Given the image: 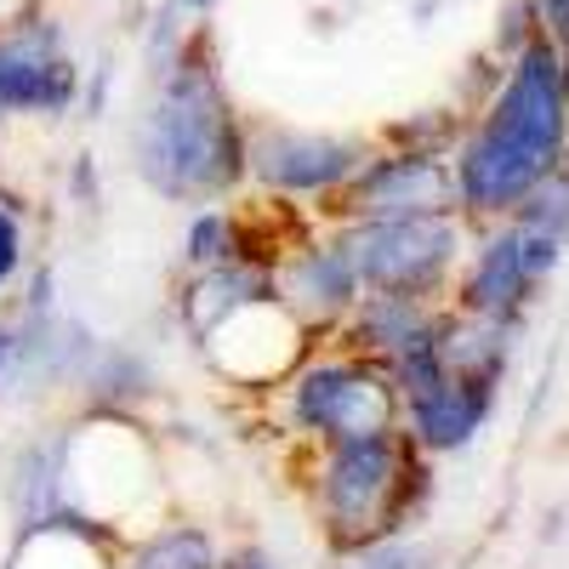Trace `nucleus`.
<instances>
[{"mask_svg":"<svg viewBox=\"0 0 569 569\" xmlns=\"http://www.w3.org/2000/svg\"><path fill=\"white\" fill-rule=\"evenodd\" d=\"M569 160V63L547 40L501 58L496 86L467 114L450 171L467 222L507 217L530 188Z\"/></svg>","mask_w":569,"mask_h":569,"instance_id":"nucleus-1","label":"nucleus"},{"mask_svg":"<svg viewBox=\"0 0 569 569\" xmlns=\"http://www.w3.org/2000/svg\"><path fill=\"white\" fill-rule=\"evenodd\" d=\"M246 120L233 109L211 40L194 23L166 58H154L149 109L137 114V171L166 200L222 206L246 182Z\"/></svg>","mask_w":569,"mask_h":569,"instance_id":"nucleus-2","label":"nucleus"},{"mask_svg":"<svg viewBox=\"0 0 569 569\" xmlns=\"http://www.w3.org/2000/svg\"><path fill=\"white\" fill-rule=\"evenodd\" d=\"M308 496L337 558L382 547V541H399L421 518L427 496H433V456H421L405 439V427L313 445Z\"/></svg>","mask_w":569,"mask_h":569,"instance_id":"nucleus-3","label":"nucleus"},{"mask_svg":"<svg viewBox=\"0 0 569 569\" xmlns=\"http://www.w3.org/2000/svg\"><path fill=\"white\" fill-rule=\"evenodd\" d=\"M284 393V421L308 445H337L359 433H382L399 427V388L382 365L348 353L342 342L313 348L291 376L279 382Z\"/></svg>","mask_w":569,"mask_h":569,"instance_id":"nucleus-4","label":"nucleus"},{"mask_svg":"<svg viewBox=\"0 0 569 569\" xmlns=\"http://www.w3.org/2000/svg\"><path fill=\"white\" fill-rule=\"evenodd\" d=\"M359 268L365 291H410L450 302L456 268L467 257L472 222L461 211H421V217H382V222H330Z\"/></svg>","mask_w":569,"mask_h":569,"instance_id":"nucleus-5","label":"nucleus"},{"mask_svg":"<svg viewBox=\"0 0 569 569\" xmlns=\"http://www.w3.org/2000/svg\"><path fill=\"white\" fill-rule=\"evenodd\" d=\"M563 251H569L563 240H552V233L518 222V217L472 222L467 257L450 284V308L490 313V319H525L536 297L547 291V279L558 273Z\"/></svg>","mask_w":569,"mask_h":569,"instance_id":"nucleus-6","label":"nucleus"},{"mask_svg":"<svg viewBox=\"0 0 569 569\" xmlns=\"http://www.w3.org/2000/svg\"><path fill=\"white\" fill-rule=\"evenodd\" d=\"M74 103H80V63L69 46V23L46 0L0 12V114L63 120Z\"/></svg>","mask_w":569,"mask_h":569,"instance_id":"nucleus-7","label":"nucleus"},{"mask_svg":"<svg viewBox=\"0 0 569 569\" xmlns=\"http://www.w3.org/2000/svg\"><path fill=\"white\" fill-rule=\"evenodd\" d=\"M376 142L342 131H308V126H251L246 131V182H257L273 200L330 206L353 182Z\"/></svg>","mask_w":569,"mask_h":569,"instance_id":"nucleus-8","label":"nucleus"},{"mask_svg":"<svg viewBox=\"0 0 569 569\" xmlns=\"http://www.w3.org/2000/svg\"><path fill=\"white\" fill-rule=\"evenodd\" d=\"M388 376H393V388H399V427H405V439L421 456H433V461L439 456H456V450H467L472 439H479L485 427H490V416H496V399H501V388H490V382L450 376L433 359V348L405 359Z\"/></svg>","mask_w":569,"mask_h":569,"instance_id":"nucleus-9","label":"nucleus"},{"mask_svg":"<svg viewBox=\"0 0 569 569\" xmlns=\"http://www.w3.org/2000/svg\"><path fill=\"white\" fill-rule=\"evenodd\" d=\"M421 211H461L456 171H450V154L399 149V142L370 149L353 182L325 206L330 222H382V217H421Z\"/></svg>","mask_w":569,"mask_h":569,"instance_id":"nucleus-10","label":"nucleus"},{"mask_svg":"<svg viewBox=\"0 0 569 569\" xmlns=\"http://www.w3.org/2000/svg\"><path fill=\"white\" fill-rule=\"evenodd\" d=\"M273 291L308 337L330 342L342 330V319L353 313L365 284H359V268L342 246V233L325 228V233H302V240L273 262Z\"/></svg>","mask_w":569,"mask_h":569,"instance_id":"nucleus-11","label":"nucleus"},{"mask_svg":"<svg viewBox=\"0 0 569 569\" xmlns=\"http://www.w3.org/2000/svg\"><path fill=\"white\" fill-rule=\"evenodd\" d=\"M439 313L445 302L439 297H410V291H359L353 313L342 319V330L330 342H342L348 353L382 365V370H399L405 359L427 353L439 337Z\"/></svg>","mask_w":569,"mask_h":569,"instance_id":"nucleus-12","label":"nucleus"},{"mask_svg":"<svg viewBox=\"0 0 569 569\" xmlns=\"http://www.w3.org/2000/svg\"><path fill=\"white\" fill-rule=\"evenodd\" d=\"M518 337H525V319H490V313H467V308L445 302L439 337H433V359L450 376L501 388L507 370H512V353H518Z\"/></svg>","mask_w":569,"mask_h":569,"instance_id":"nucleus-13","label":"nucleus"},{"mask_svg":"<svg viewBox=\"0 0 569 569\" xmlns=\"http://www.w3.org/2000/svg\"><path fill=\"white\" fill-rule=\"evenodd\" d=\"M217 563H222L217 541L200 525H182V518L142 530V541L120 552V569H217Z\"/></svg>","mask_w":569,"mask_h":569,"instance_id":"nucleus-14","label":"nucleus"},{"mask_svg":"<svg viewBox=\"0 0 569 569\" xmlns=\"http://www.w3.org/2000/svg\"><path fill=\"white\" fill-rule=\"evenodd\" d=\"M507 217L530 222V228H541V233H552V240L569 246V160H563L558 171H547V177H541V182H536Z\"/></svg>","mask_w":569,"mask_h":569,"instance_id":"nucleus-15","label":"nucleus"},{"mask_svg":"<svg viewBox=\"0 0 569 569\" xmlns=\"http://www.w3.org/2000/svg\"><path fill=\"white\" fill-rule=\"evenodd\" d=\"M29 262V240H23V217L0 200V291H12L18 273Z\"/></svg>","mask_w":569,"mask_h":569,"instance_id":"nucleus-16","label":"nucleus"},{"mask_svg":"<svg viewBox=\"0 0 569 569\" xmlns=\"http://www.w3.org/2000/svg\"><path fill=\"white\" fill-rule=\"evenodd\" d=\"M530 40H541V29H536V12H530V0H507V7H501V29H496V58L525 52Z\"/></svg>","mask_w":569,"mask_h":569,"instance_id":"nucleus-17","label":"nucleus"},{"mask_svg":"<svg viewBox=\"0 0 569 569\" xmlns=\"http://www.w3.org/2000/svg\"><path fill=\"white\" fill-rule=\"evenodd\" d=\"M530 12H536L541 40L569 63V0H530Z\"/></svg>","mask_w":569,"mask_h":569,"instance_id":"nucleus-18","label":"nucleus"},{"mask_svg":"<svg viewBox=\"0 0 569 569\" xmlns=\"http://www.w3.org/2000/svg\"><path fill=\"white\" fill-rule=\"evenodd\" d=\"M337 569H416V552L405 541H382V547H365V552H342Z\"/></svg>","mask_w":569,"mask_h":569,"instance_id":"nucleus-19","label":"nucleus"},{"mask_svg":"<svg viewBox=\"0 0 569 569\" xmlns=\"http://www.w3.org/2000/svg\"><path fill=\"white\" fill-rule=\"evenodd\" d=\"M217 569H284L268 547H233V552H222V563Z\"/></svg>","mask_w":569,"mask_h":569,"instance_id":"nucleus-20","label":"nucleus"},{"mask_svg":"<svg viewBox=\"0 0 569 569\" xmlns=\"http://www.w3.org/2000/svg\"><path fill=\"white\" fill-rule=\"evenodd\" d=\"M12 359H18V325H12V319H0V376L12 370Z\"/></svg>","mask_w":569,"mask_h":569,"instance_id":"nucleus-21","label":"nucleus"},{"mask_svg":"<svg viewBox=\"0 0 569 569\" xmlns=\"http://www.w3.org/2000/svg\"><path fill=\"white\" fill-rule=\"evenodd\" d=\"M217 7H222V0H177V12H182L188 23H206Z\"/></svg>","mask_w":569,"mask_h":569,"instance_id":"nucleus-22","label":"nucleus"}]
</instances>
